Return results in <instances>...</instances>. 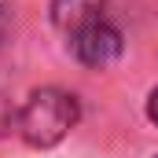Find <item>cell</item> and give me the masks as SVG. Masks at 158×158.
Masks as SVG:
<instances>
[{
    "label": "cell",
    "instance_id": "cell-1",
    "mask_svg": "<svg viewBox=\"0 0 158 158\" xmlns=\"http://www.w3.org/2000/svg\"><path fill=\"white\" fill-rule=\"evenodd\" d=\"M77 125V99L63 88H37L19 110V132L30 147H55Z\"/></svg>",
    "mask_w": 158,
    "mask_h": 158
},
{
    "label": "cell",
    "instance_id": "cell-2",
    "mask_svg": "<svg viewBox=\"0 0 158 158\" xmlns=\"http://www.w3.org/2000/svg\"><path fill=\"white\" fill-rule=\"evenodd\" d=\"M70 37H74V55H77L85 66H92V70L110 66V63L121 55V33L114 30V26H107L103 19L81 26L77 33H70Z\"/></svg>",
    "mask_w": 158,
    "mask_h": 158
},
{
    "label": "cell",
    "instance_id": "cell-3",
    "mask_svg": "<svg viewBox=\"0 0 158 158\" xmlns=\"http://www.w3.org/2000/svg\"><path fill=\"white\" fill-rule=\"evenodd\" d=\"M103 4L107 0H52V22L63 33H77L81 26L103 19Z\"/></svg>",
    "mask_w": 158,
    "mask_h": 158
},
{
    "label": "cell",
    "instance_id": "cell-4",
    "mask_svg": "<svg viewBox=\"0 0 158 158\" xmlns=\"http://www.w3.org/2000/svg\"><path fill=\"white\" fill-rule=\"evenodd\" d=\"M147 118H151V121L158 125V88L151 92V99H147Z\"/></svg>",
    "mask_w": 158,
    "mask_h": 158
},
{
    "label": "cell",
    "instance_id": "cell-5",
    "mask_svg": "<svg viewBox=\"0 0 158 158\" xmlns=\"http://www.w3.org/2000/svg\"><path fill=\"white\" fill-rule=\"evenodd\" d=\"M155 158H158V155H155Z\"/></svg>",
    "mask_w": 158,
    "mask_h": 158
}]
</instances>
